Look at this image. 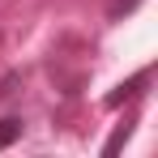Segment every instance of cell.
I'll list each match as a JSON object with an SVG mask.
<instances>
[{
  "mask_svg": "<svg viewBox=\"0 0 158 158\" xmlns=\"http://www.w3.org/2000/svg\"><path fill=\"white\" fill-rule=\"evenodd\" d=\"M17 137H22V120H13V115H9V120H0V150H9Z\"/></svg>",
  "mask_w": 158,
  "mask_h": 158,
  "instance_id": "1",
  "label": "cell"
}]
</instances>
